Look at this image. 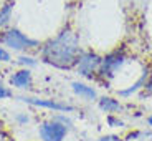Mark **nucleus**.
Here are the masks:
<instances>
[{"label": "nucleus", "mask_w": 152, "mask_h": 141, "mask_svg": "<svg viewBox=\"0 0 152 141\" xmlns=\"http://www.w3.org/2000/svg\"><path fill=\"white\" fill-rule=\"evenodd\" d=\"M149 90L152 92V78H151V83H149Z\"/></svg>", "instance_id": "nucleus-19"}, {"label": "nucleus", "mask_w": 152, "mask_h": 141, "mask_svg": "<svg viewBox=\"0 0 152 141\" xmlns=\"http://www.w3.org/2000/svg\"><path fill=\"white\" fill-rule=\"evenodd\" d=\"M71 86H73V92H75L76 95L83 96V98H86V100H94L96 98V92L91 86H86V85L80 83V81H75Z\"/></svg>", "instance_id": "nucleus-9"}, {"label": "nucleus", "mask_w": 152, "mask_h": 141, "mask_svg": "<svg viewBox=\"0 0 152 141\" xmlns=\"http://www.w3.org/2000/svg\"><path fill=\"white\" fill-rule=\"evenodd\" d=\"M0 45H5L12 50L23 52V50H31L40 45L38 40L30 38L27 33L20 32L18 28H5L0 32Z\"/></svg>", "instance_id": "nucleus-2"}, {"label": "nucleus", "mask_w": 152, "mask_h": 141, "mask_svg": "<svg viewBox=\"0 0 152 141\" xmlns=\"http://www.w3.org/2000/svg\"><path fill=\"white\" fill-rule=\"evenodd\" d=\"M81 53L78 35L69 28L58 33L55 38L48 40L42 47V58L43 61L56 68H71L76 65V60Z\"/></svg>", "instance_id": "nucleus-1"}, {"label": "nucleus", "mask_w": 152, "mask_h": 141, "mask_svg": "<svg viewBox=\"0 0 152 141\" xmlns=\"http://www.w3.org/2000/svg\"><path fill=\"white\" fill-rule=\"evenodd\" d=\"M99 141H121V140L116 138V136H104V138H101Z\"/></svg>", "instance_id": "nucleus-16"}, {"label": "nucleus", "mask_w": 152, "mask_h": 141, "mask_svg": "<svg viewBox=\"0 0 152 141\" xmlns=\"http://www.w3.org/2000/svg\"><path fill=\"white\" fill-rule=\"evenodd\" d=\"M18 63L23 66H37L38 61L31 57H25V55H23V57H18Z\"/></svg>", "instance_id": "nucleus-12"}, {"label": "nucleus", "mask_w": 152, "mask_h": 141, "mask_svg": "<svg viewBox=\"0 0 152 141\" xmlns=\"http://www.w3.org/2000/svg\"><path fill=\"white\" fill-rule=\"evenodd\" d=\"M0 73H2V70H0Z\"/></svg>", "instance_id": "nucleus-20"}, {"label": "nucleus", "mask_w": 152, "mask_h": 141, "mask_svg": "<svg viewBox=\"0 0 152 141\" xmlns=\"http://www.w3.org/2000/svg\"><path fill=\"white\" fill-rule=\"evenodd\" d=\"M107 123H109V125H113V126H124V123H122L121 120H116V118H113V116H109V118H107Z\"/></svg>", "instance_id": "nucleus-15"}, {"label": "nucleus", "mask_w": 152, "mask_h": 141, "mask_svg": "<svg viewBox=\"0 0 152 141\" xmlns=\"http://www.w3.org/2000/svg\"><path fill=\"white\" fill-rule=\"evenodd\" d=\"M145 78H147V73H144V75H142L141 78L137 80V83H134V85H132V86H131V88H127V90H119L118 93H119V95H121V96H129L131 93L137 92V90H139V88H141L142 85L145 83Z\"/></svg>", "instance_id": "nucleus-11"}, {"label": "nucleus", "mask_w": 152, "mask_h": 141, "mask_svg": "<svg viewBox=\"0 0 152 141\" xmlns=\"http://www.w3.org/2000/svg\"><path fill=\"white\" fill-rule=\"evenodd\" d=\"M17 120H18L20 123H27L28 121V116H27V114H18V116H17Z\"/></svg>", "instance_id": "nucleus-17"}, {"label": "nucleus", "mask_w": 152, "mask_h": 141, "mask_svg": "<svg viewBox=\"0 0 152 141\" xmlns=\"http://www.w3.org/2000/svg\"><path fill=\"white\" fill-rule=\"evenodd\" d=\"M0 61H5V63H8V61H12V57H10V53H8V52L4 48V47H0Z\"/></svg>", "instance_id": "nucleus-13"}, {"label": "nucleus", "mask_w": 152, "mask_h": 141, "mask_svg": "<svg viewBox=\"0 0 152 141\" xmlns=\"http://www.w3.org/2000/svg\"><path fill=\"white\" fill-rule=\"evenodd\" d=\"M10 96H12V92L8 90V88H5L2 83H0V100H4V98H10Z\"/></svg>", "instance_id": "nucleus-14"}, {"label": "nucleus", "mask_w": 152, "mask_h": 141, "mask_svg": "<svg viewBox=\"0 0 152 141\" xmlns=\"http://www.w3.org/2000/svg\"><path fill=\"white\" fill-rule=\"evenodd\" d=\"M25 103H30L33 106H40V108H50V110H56V111H73L75 108L69 106V105H65V103H58L55 100H40V98H31V96H23Z\"/></svg>", "instance_id": "nucleus-6"}, {"label": "nucleus", "mask_w": 152, "mask_h": 141, "mask_svg": "<svg viewBox=\"0 0 152 141\" xmlns=\"http://www.w3.org/2000/svg\"><path fill=\"white\" fill-rule=\"evenodd\" d=\"M101 60L103 58H99V55H96L94 52H81L78 60H76V68H78L80 75L91 78L93 73L101 65Z\"/></svg>", "instance_id": "nucleus-4"}, {"label": "nucleus", "mask_w": 152, "mask_h": 141, "mask_svg": "<svg viewBox=\"0 0 152 141\" xmlns=\"http://www.w3.org/2000/svg\"><path fill=\"white\" fill-rule=\"evenodd\" d=\"M31 81H33L31 80V72L28 68H23L10 76V85L15 88H20V90H28L31 86Z\"/></svg>", "instance_id": "nucleus-7"}, {"label": "nucleus", "mask_w": 152, "mask_h": 141, "mask_svg": "<svg viewBox=\"0 0 152 141\" xmlns=\"http://www.w3.org/2000/svg\"><path fill=\"white\" fill-rule=\"evenodd\" d=\"M13 7H15V0H5L2 4V7H0V28H4L10 22Z\"/></svg>", "instance_id": "nucleus-8"}, {"label": "nucleus", "mask_w": 152, "mask_h": 141, "mask_svg": "<svg viewBox=\"0 0 152 141\" xmlns=\"http://www.w3.org/2000/svg\"><path fill=\"white\" fill-rule=\"evenodd\" d=\"M40 138L42 141H63L68 133V128L66 125L56 121V120H51V121H46L43 125H40Z\"/></svg>", "instance_id": "nucleus-3"}, {"label": "nucleus", "mask_w": 152, "mask_h": 141, "mask_svg": "<svg viewBox=\"0 0 152 141\" xmlns=\"http://www.w3.org/2000/svg\"><path fill=\"white\" fill-rule=\"evenodd\" d=\"M124 55L121 52H113V53L106 55V57L101 60V65H99V73L101 75H113L116 70H119L124 65Z\"/></svg>", "instance_id": "nucleus-5"}, {"label": "nucleus", "mask_w": 152, "mask_h": 141, "mask_svg": "<svg viewBox=\"0 0 152 141\" xmlns=\"http://www.w3.org/2000/svg\"><path fill=\"white\" fill-rule=\"evenodd\" d=\"M99 108L103 111H106V113H116V111L121 110V105H119L118 100H114V98H101L99 100Z\"/></svg>", "instance_id": "nucleus-10"}, {"label": "nucleus", "mask_w": 152, "mask_h": 141, "mask_svg": "<svg viewBox=\"0 0 152 141\" xmlns=\"http://www.w3.org/2000/svg\"><path fill=\"white\" fill-rule=\"evenodd\" d=\"M147 121H149V125L152 126V114H151V116H149V120H147Z\"/></svg>", "instance_id": "nucleus-18"}]
</instances>
